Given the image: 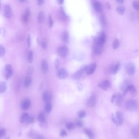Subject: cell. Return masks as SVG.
<instances>
[{"mask_svg":"<svg viewBox=\"0 0 139 139\" xmlns=\"http://www.w3.org/2000/svg\"><path fill=\"white\" fill-rule=\"evenodd\" d=\"M125 105L128 110L130 111H134L137 108L138 103L136 101L134 100H129L126 102Z\"/></svg>","mask_w":139,"mask_h":139,"instance_id":"obj_1","label":"cell"},{"mask_svg":"<svg viewBox=\"0 0 139 139\" xmlns=\"http://www.w3.org/2000/svg\"><path fill=\"white\" fill-rule=\"evenodd\" d=\"M57 53L62 58H65L68 54V49L66 46L61 45L57 48Z\"/></svg>","mask_w":139,"mask_h":139,"instance_id":"obj_2","label":"cell"},{"mask_svg":"<svg viewBox=\"0 0 139 139\" xmlns=\"http://www.w3.org/2000/svg\"><path fill=\"white\" fill-rule=\"evenodd\" d=\"M112 119L114 123L116 124L122 125L124 122V116L123 114L120 112H116V117L113 116Z\"/></svg>","mask_w":139,"mask_h":139,"instance_id":"obj_3","label":"cell"},{"mask_svg":"<svg viewBox=\"0 0 139 139\" xmlns=\"http://www.w3.org/2000/svg\"><path fill=\"white\" fill-rule=\"evenodd\" d=\"M125 70L126 73L128 75H134L136 71V67L135 64L134 63H128L126 65Z\"/></svg>","mask_w":139,"mask_h":139,"instance_id":"obj_4","label":"cell"},{"mask_svg":"<svg viewBox=\"0 0 139 139\" xmlns=\"http://www.w3.org/2000/svg\"><path fill=\"white\" fill-rule=\"evenodd\" d=\"M106 41V36L104 32H101L98 36L95 39L94 43L100 45H104Z\"/></svg>","mask_w":139,"mask_h":139,"instance_id":"obj_5","label":"cell"},{"mask_svg":"<svg viewBox=\"0 0 139 139\" xmlns=\"http://www.w3.org/2000/svg\"><path fill=\"white\" fill-rule=\"evenodd\" d=\"M13 74L12 67L10 64H6L5 68L4 75L6 79H8Z\"/></svg>","mask_w":139,"mask_h":139,"instance_id":"obj_6","label":"cell"},{"mask_svg":"<svg viewBox=\"0 0 139 139\" xmlns=\"http://www.w3.org/2000/svg\"><path fill=\"white\" fill-rule=\"evenodd\" d=\"M122 101V96L120 93L113 95L111 99V102L113 103H115L118 106H120L121 105Z\"/></svg>","mask_w":139,"mask_h":139,"instance_id":"obj_7","label":"cell"},{"mask_svg":"<svg viewBox=\"0 0 139 139\" xmlns=\"http://www.w3.org/2000/svg\"><path fill=\"white\" fill-rule=\"evenodd\" d=\"M57 76L60 79H65L68 76V72L65 68H61L59 69L57 74Z\"/></svg>","mask_w":139,"mask_h":139,"instance_id":"obj_8","label":"cell"},{"mask_svg":"<svg viewBox=\"0 0 139 139\" xmlns=\"http://www.w3.org/2000/svg\"><path fill=\"white\" fill-rule=\"evenodd\" d=\"M4 15L5 16L10 18H11L12 16V9L11 7L8 4H6L4 7Z\"/></svg>","mask_w":139,"mask_h":139,"instance_id":"obj_9","label":"cell"},{"mask_svg":"<svg viewBox=\"0 0 139 139\" xmlns=\"http://www.w3.org/2000/svg\"><path fill=\"white\" fill-rule=\"evenodd\" d=\"M97 99L96 96L94 94L91 95L89 98L88 99L86 102V104L88 107H93L96 104Z\"/></svg>","mask_w":139,"mask_h":139,"instance_id":"obj_10","label":"cell"},{"mask_svg":"<svg viewBox=\"0 0 139 139\" xmlns=\"http://www.w3.org/2000/svg\"><path fill=\"white\" fill-rule=\"evenodd\" d=\"M103 46L94 43L93 47V51L95 54L97 55H100L103 53Z\"/></svg>","mask_w":139,"mask_h":139,"instance_id":"obj_11","label":"cell"},{"mask_svg":"<svg viewBox=\"0 0 139 139\" xmlns=\"http://www.w3.org/2000/svg\"><path fill=\"white\" fill-rule=\"evenodd\" d=\"M97 65L96 63H92L89 65L85 66L86 73L88 75L93 74L96 69Z\"/></svg>","mask_w":139,"mask_h":139,"instance_id":"obj_12","label":"cell"},{"mask_svg":"<svg viewBox=\"0 0 139 139\" xmlns=\"http://www.w3.org/2000/svg\"><path fill=\"white\" fill-rule=\"evenodd\" d=\"M127 92H129L131 96L133 97L136 96L137 94V91L136 88L134 85H129L127 88V89L125 90L124 93H127Z\"/></svg>","mask_w":139,"mask_h":139,"instance_id":"obj_13","label":"cell"},{"mask_svg":"<svg viewBox=\"0 0 139 139\" xmlns=\"http://www.w3.org/2000/svg\"><path fill=\"white\" fill-rule=\"evenodd\" d=\"M31 15V11L29 7H27L25 9L24 14L22 16V21L24 23H27L28 22L29 20V17Z\"/></svg>","mask_w":139,"mask_h":139,"instance_id":"obj_14","label":"cell"},{"mask_svg":"<svg viewBox=\"0 0 139 139\" xmlns=\"http://www.w3.org/2000/svg\"><path fill=\"white\" fill-rule=\"evenodd\" d=\"M93 7L96 11L100 12L102 10V7L101 3L97 0H93L92 2Z\"/></svg>","mask_w":139,"mask_h":139,"instance_id":"obj_15","label":"cell"},{"mask_svg":"<svg viewBox=\"0 0 139 139\" xmlns=\"http://www.w3.org/2000/svg\"><path fill=\"white\" fill-rule=\"evenodd\" d=\"M86 72L85 67L80 69L79 70L76 71L73 75V78L75 79H78L82 76L84 72Z\"/></svg>","mask_w":139,"mask_h":139,"instance_id":"obj_16","label":"cell"},{"mask_svg":"<svg viewBox=\"0 0 139 139\" xmlns=\"http://www.w3.org/2000/svg\"><path fill=\"white\" fill-rule=\"evenodd\" d=\"M41 69L43 74H46L49 70V66L47 61L45 59L42 60L41 63Z\"/></svg>","mask_w":139,"mask_h":139,"instance_id":"obj_17","label":"cell"},{"mask_svg":"<svg viewBox=\"0 0 139 139\" xmlns=\"http://www.w3.org/2000/svg\"><path fill=\"white\" fill-rule=\"evenodd\" d=\"M121 68V64L119 62L115 63L111 67V72L113 74H116L119 71Z\"/></svg>","mask_w":139,"mask_h":139,"instance_id":"obj_18","label":"cell"},{"mask_svg":"<svg viewBox=\"0 0 139 139\" xmlns=\"http://www.w3.org/2000/svg\"><path fill=\"white\" fill-rule=\"evenodd\" d=\"M43 99L46 103H50L52 100V95L49 91H45L43 95Z\"/></svg>","mask_w":139,"mask_h":139,"instance_id":"obj_19","label":"cell"},{"mask_svg":"<svg viewBox=\"0 0 139 139\" xmlns=\"http://www.w3.org/2000/svg\"><path fill=\"white\" fill-rule=\"evenodd\" d=\"M110 85V82L108 80L102 81L98 84V86L100 89L103 90H106L108 88Z\"/></svg>","mask_w":139,"mask_h":139,"instance_id":"obj_20","label":"cell"},{"mask_svg":"<svg viewBox=\"0 0 139 139\" xmlns=\"http://www.w3.org/2000/svg\"><path fill=\"white\" fill-rule=\"evenodd\" d=\"M31 105V102L29 99H24L22 101V103H21V107L22 109L27 110L29 108Z\"/></svg>","mask_w":139,"mask_h":139,"instance_id":"obj_21","label":"cell"},{"mask_svg":"<svg viewBox=\"0 0 139 139\" xmlns=\"http://www.w3.org/2000/svg\"><path fill=\"white\" fill-rule=\"evenodd\" d=\"M45 20V13L43 11H40L38 14V21L39 23H43Z\"/></svg>","mask_w":139,"mask_h":139,"instance_id":"obj_22","label":"cell"},{"mask_svg":"<svg viewBox=\"0 0 139 139\" xmlns=\"http://www.w3.org/2000/svg\"><path fill=\"white\" fill-rule=\"evenodd\" d=\"M60 18L62 20L65 21L68 18V16L66 14L65 12L64 11V9L63 7H61L60 9Z\"/></svg>","mask_w":139,"mask_h":139,"instance_id":"obj_23","label":"cell"},{"mask_svg":"<svg viewBox=\"0 0 139 139\" xmlns=\"http://www.w3.org/2000/svg\"><path fill=\"white\" fill-rule=\"evenodd\" d=\"M32 78L30 76L27 75L26 77L24 80V85L26 88L29 87L32 84Z\"/></svg>","mask_w":139,"mask_h":139,"instance_id":"obj_24","label":"cell"},{"mask_svg":"<svg viewBox=\"0 0 139 139\" xmlns=\"http://www.w3.org/2000/svg\"><path fill=\"white\" fill-rule=\"evenodd\" d=\"M132 134L135 138L139 137V125L135 127L132 131Z\"/></svg>","mask_w":139,"mask_h":139,"instance_id":"obj_25","label":"cell"},{"mask_svg":"<svg viewBox=\"0 0 139 139\" xmlns=\"http://www.w3.org/2000/svg\"><path fill=\"white\" fill-rule=\"evenodd\" d=\"M30 137L33 138L34 139H45V138L41 135H38V134L32 132L29 134Z\"/></svg>","mask_w":139,"mask_h":139,"instance_id":"obj_26","label":"cell"},{"mask_svg":"<svg viewBox=\"0 0 139 139\" xmlns=\"http://www.w3.org/2000/svg\"><path fill=\"white\" fill-rule=\"evenodd\" d=\"M62 40L63 42L67 43L68 41L69 34L68 32L67 31H64L63 32L61 36Z\"/></svg>","mask_w":139,"mask_h":139,"instance_id":"obj_27","label":"cell"},{"mask_svg":"<svg viewBox=\"0 0 139 139\" xmlns=\"http://www.w3.org/2000/svg\"><path fill=\"white\" fill-rule=\"evenodd\" d=\"M7 88L6 84L4 82H2L0 83V93H3L5 91Z\"/></svg>","mask_w":139,"mask_h":139,"instance_id":"obj_28","label":"cell"},{"mask_svg":"<svg viewBox=\"0 0 139 139\" xmlns=\"http://www.w3.org/2000/svg\"><path fill=\"white\" fill-rule=\"evenodd\" d=\"M84 131L90 139H92L94 138V134L93 133L92 131H91L90 130L85 128L84 129Z\"/></svg>","mask_w":139,"mask_h":139,"instance_id":"obj_29","label":"cell"},{"mask_svg":"<svg viewBox=\"0 0 139 139\" xmlns=\"http://www.w3.org/2000/svg\"><path fill=\"white\" fill-rule=\"evenodd\" d=\"M29 115L27 113H25L22 114L20 118V122L21 123H25L28 119Z\"/></svg>","mask_w":139,"mask_h":139,"instance_id":"obj_30","label":"cell"},{"mask_svg":"<svg viewBox=\"0 0 139 139\" xmlns=\"http://www.w3.org/2000/svg\"><path fill=\"white\" fill-rule=\"evenodd\" d=\"M40 45L43 49H45L47 47V42L45 38H43L40 40Z\"/></svg>","mask_w":139,"mask_h":139,"instance_id":"obj_31","label":"cell"},{"mask_svg":"<svg viewBox=\"0 0 139 139\" xmlns=\"http://www.w3.org/2000/svg\"><path fill=\"white\" fill-rule=\"evenodd\" d=\"M116 11L120 14H123L125 12V9L124 6H119L117 7Z\"/></svg>","mask_w":139,"mask_h":139,"instance_id":"obj_32","label":"cell"},{"mask_svg":"<svg viewBox=\"0 0 139 139\" xmlns=\"http://www.w3.org/2000/svg\"><path fill=\"white\" fill-rule=\"evenodd\" d=\"M28 62L29 63H32L33 60V51L31 50L28 53V58H27Z\"/></svg>","mask_w":139,"mask_h":139,"instance_id":"obj_33","label":"cell"},{"mask_svg":"<svg viewBox=\"0 0 139 139\" xmlns=\"http://www.w3.org/2000/svg\"><path fill=\"white\" fill-rule=\"evenodd\" d=\"M100 23L103 26L106 25L107 24V20L104 14H102L100 16Z\"/></svg>","mask_w":139,"mask_h":139,"instance_id":"obj_34","label":"cell"},{"mask_svg":"<svg viewBox=\"0 0 139 139\" xmlns=\"http://www.w3.org/2000/svg\"><path fill=\"white\" fill-rule=\"evenodd\" d=\"M52 104L50 103H46L45 105V111L46 113H50L52 110Z\"/></svg>","mask_w":139,"mask_h":139,"instance_id":"obj_35","label":"cell"},{"mask_svg":"<svg viewBox=\"0 0 139 139\" xmlns=\"http://www.w3.org/2000/svg\"><path fill=\"white\" fill-rule=\"evenodd\" d=\"M38 120L40 122L43 123L45 121V115L43 112H40L38 116Z\"/></svg>","mask_w":139,"mask_h":139,"instance_id":"obj_36","label":"cell"},{"mask_svg":"<svg viewBox=\"0 0 139 139\" xmlns=\"http://www.w3.org/2000/svg\"><path fill=\"white\" fill-rule=\"evenodd\" d=\"M48 25L49 27H52L53 26V19L52 18V16L50 14H49L48 16Z\"/></svg>","mask_w":139,"mask_h":139,"instance_id":"obj_37","label":"cell"},{"mask_svg":"<svg viewBox=\"0 0 139 139\" xmlns=\"http://www.w3.org/2000/svg\"><path fill=\"white\" fill-rule=\"evenodd\" d=\"M119 44H120V42H119V40H118V39H115V40L113 42V48L115 49H117L119 46Z\"/></svg>","mask_w":139,"mask_h":139,"instance_id":"obj_38","label":"cell"},{"mask_svg":"<svg viewBox=\"0 0 139 139\" xmlns=\"http://www.w3.org/2000/svg\"><path fill=\"white\" fill-rule=\"evenodd\" d=\"M5 53V49L4 46L2 45H0V57L3 56Z\"/></svg>","mask_w":139,"mask_h":139,"instance_id":"obj_39","label":"cell"},{"mask_svg":"<svg viewBox=\"0 0 139 139\" xmlns=\"http://www.w3.org/2000/svg\"><path fill=\"white\" fill-rule=\"evenodd\" d=\"M132 5L134 8L137 10H139V1H134L132 3Z\"/></svg>","mask_w":139,"mask_h":139,"instance_id":"obj_40","label":"cell"},{"mask_svg":"<svg viewBox=\"0 0 139 139\" xmlns=\"http://www.w3.org/2000/svg\"><path fill=\"white\" fill-rule=\"evenodd\" d=\"M33 121H34V118L32 116H29L28 117V119L27 120L25 123H27V124H31V123H33Z\"/></svg>","mask_w":139,"mask_h":139,"instance_id":"obj_41","label":"cell"},{"mask_svg":"<svg viewBox=\"0 0 139 139\" xmlns=\"http://www.w3.org/2000/svg\"><path fill=\"white\" fill-rule=\"evenodd\" d=\"M85 115H86V113L85 111H79L78 113V115L80 118H83L85 116Z\"/></svg>","mask_w":139,"mask_h":139,"instance_id":"obj_42","label":"cell"},{"mask_svg":"<svg viewBox=\"0 0 139 139\" xmlns=\"http://www.w3.org/2000/svg\"><path fill=\"white\" fill-rule=\"evenodd\" d=\"M33 72V67H30L27 70V75L30 76L32 75Z\"/></svg>","mask_w":139,"mask_h":139,"instance_id":"obj_43","label":"cell"},{"mask_svg":"<svg viewBox=\"0 0 139 139\" xmlns=\"http://www.w3.org/2000/svg\"><path fill=\"white\" fill-rule=\"evenodd\" d=\"M66 127L69 130H72L74 128V124L71 123H67L66 125Z\"/></svg>","mask_w":139,"mask_h":139,"instance_id":"obj_44","label":"cell"},{"mask_svg":"<svg viewBox=\"0 0 139 139\" xmlns=\"http://www.w3.org/2000/svg\"><path fill=\"white\" fill-rule=\"evenodd\" d=\"M27 44L28 47H30L31 45V37L30 35H28L27 38Z\"/></svg>","mask_w":139,"mask_h":139,"instance_id":"obj_45","label":"cell"},{"mask_svg":"<svg viewBox=\"0 0 139 139\" xmlns=\"http://www.w3.org/2000/svg\"><path fill=\"white\" fill-rule=\"evenodd\" d=\"M6 134L5 130V129H1L0 130V138H2Z\"/></svg>","mask_w":139,"mask_h":139,"instance_id":"obj_46","label":"cell"},{"mask_svg":"<svg viewBox=\"0 0 139 139\" xmlns=\"http://www.w3.org/2000/svg\"><path fill=\"white\" fill-rule=\"evenodd\" d=\"M67 135V132H66V131H64V130H62L60 133V135L62 137L66 136Z\"/></svg>","mask_w":139,"mask_h":139,"instance_id":"obj_47","label":"cell"},{"mask_svg":"<svg viewBox=\"0 0 139 139\" xmlns=\"http://www.w3.org/2000/svg\"><path fill=\"white\" fill-rule=\"evenodd\" d=\"M77 125L79 127H82L83 123H82V121H80V120H78L77 122Z\"/></svg>","mask_w":139,"mask_h":139,"instance_id":"obj_48","label":"cell"},{"mask_svg":"<svg viewBox=\"0 0 139 139\" xmlns=\"http://www.w3.org/2000/svg\"><path fill=\"white\" fill-rule=\"evenodd\" d=\"M45 3V0H40L38 1V5H41Z\"/></svg>","mask_w":139,"mask_h":139,"instance_id":"obj_49","label":"cell"},{"mask_svg":"<svg viewBox=\"0 0 139 139\" xmlns=\"http://www.w3.org/2000/svg\"><path fill=\"white\" fill-rule=\"evenodd\" d=\"M64 1L63 0H57V2L59 3V4L62 5L63 4V3H64Z\"/></svg>","mask_w":139,"mask_h":139,"instance_id":"obj_50","label":"cell"},{"mask_svg":"<svg viewBox=\"0 0 139 139\" xmlns=\"http://www.w3.org/2000/svg\"><path fill=\"white\" fill-rule=\"evenodd\" d=\"M116 1L118 2V3H123V2H124V0H116Z\"/></svg>","mask_w":139,"mask_h":139,"instance_id":"obj_51","label":"cell"},{"mask_svg":"<svg viewBox=\"0 0 139 139\" xmlns=\"http://www.w3.org/2000/svg\"><path fill=\"white\" fill-rule=\"evenodd\" d=\"M7 139H10V138H7Z\"/></svg>","mask_w":139,"mask_h":139,"instance_id":"obj_52","label":"cell"}]
</instances>
